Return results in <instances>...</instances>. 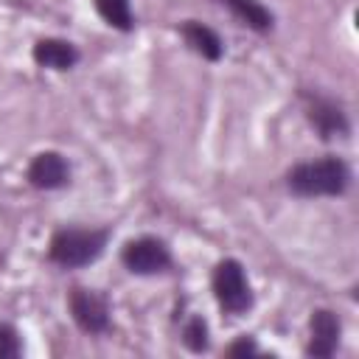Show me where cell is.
Instances as JSON below:
<instances>
[{
	"instance_id": "1",
	"label": "cell",
	"mask_w": 359,
	"mask_h": 359,
	"mask_svg": "<svg viewBox=\"0 0 359 359\" xmlns=\"http://www.w3.org/2000/svg\"><path fill=\"white\" fill-rule=\"evenodd\" d=\"M351 182H353V171L339 154H323L317 160L294 163L283 174L286 191L297 199H323V196L334 199L348 194Z\"/></svg>"
},
{
	"instance_id": "2",
	"label": "cell",
	"mask_w": 359,
	"mask_h": 359,
	"mask_svg": "<svg viewBox=\"0 0 359 359\" xmlns=\"http://www.w3.org/2000/svg\"><path fill=\"white\" fill-rule=\"evenodd\" d=\"M109 236V227H59L48 241V261L62 269H84L107 252Z\"/></svg>"
},
{
	"instance_id": "3",
	"label": "cell",
	"mask_w": 359,
	"mask_h": 359,
	"mask_svg": "<svg viewBox=\"0 0 359 359\" xmlns=\"http://www.w3.org/2000/svg\"><path fill=\"white\" fill-rule=\"evenodd\" d=\"M210 292L222 314L241 317L255 306V292L238 258H222L210 269Z\"/></svg>"
},
{
	"instance_id": "4",
	"label": "cell",
	"mask_w": 359,
	"mask_h": 359,
	"mask_svg": "<svg viewBox=\"0 0 359 359\" xmlns=\"http://www.w3.org/2000/svg\"><path fill=\"white\" fill-rule=\"evenodd\" d=\"M118 258H121V266L137 278H151V275L168 272L174 266V252H171L168 241L160 236H149V233L123 241Z\"/></svg>"
},
{
	"instance_id": "5",
	"label": "cell",
	"mask_w": 359,
	"mask_h": 359,
	"mask_svg": "<svg viewBox=\"0 0 359 359\" xmlns=\"http://www.w3.org/2000/svg\"><path fill=\"white\" fill-rule=\"evenodd\" d=\"M67 311L70 320L81 334L101 337L112 328V303L101 289L90 286H70L67 289Z\"/></svg>"
},
{
	"instance_id": "6",
	"label": "cell",
	"mask_w": 359,
	"mask_h": 359,
	"mask_svg": "<svg viewBox=\"0 0 359 359\" xmlns=\"http://www.w3.org/2000/svg\"><path fill=\"white\" fill-rule=\"evenodd\" d=\"M300 98H303L306 121L320 135V140L328 143V140H337V137H348L351 135V118H348L345 107L337 98L323 95L317 90H306V93H300Z\"/></svg>"
},
{
	"instance_id": "7",
	"label": "cell",
	"mask_w": 359,
	"mask_h": 359,
	"mask_svg": "<svg viewBox=\"0 0 359 359\" xmlns=\"http://www.w3.org/2000/svg\"><path fill=\"white\" fill-rule=\"evenodd\" d=\"M70 180H73V165L56 149L36 151L25 168V182L34 191H62L70 185Z\"/></svg>"
},
{
	"instance_id": "8",
	"label": "cell",
	"mask_w": 359,
	"mask_h": 359,
	"mask_svg": "<svg viewBox=\"0 0 359 359\" xmlns=\"http://www.w3.org/2000/svg\"><path fill=\"white\" fill-rule=\"evenodd\" d=\"M342 342V320L337 311L320 306L309 317V342H306V356L314 359H328L337 353Z\"/></svg>"
},
{
	"instance_id": "9",
	"label": "cell",
	"mask_w": 359,
	"mask_h": 359,
	"mask_svg": "<svg viewBox=\"0 0 359 359\" xmlns=\"http://www.w3.org/2000/svg\"><path fill=\"white\" fill-rule=\"evenodd\" d=\"M31 59L36 67L42 70H56V73H65V70H73L79 62H81V50L76 48V42L70 39H62V36H42L31 45Z\"/></svg>"
},
{
	"instance_id": "10",
	"label": "cell",
	"mask_w": 359,
	"mask_h": 359,
	"mask_svg": "<svg viewBox=\"0 0 359 359\" xmlns=\"http://www.w3.org/2000/svg\"><path fill=\"white\" fill-rule=\"evenodd\" d=\"M177 31H180L182 42L188 45V50L202 56L205 62H222L224 59V39L219 36L216 28H210L199 20H182L177 25Z\"/></svg>"
},
{
	"instance_id": "11",
	"label": "cell",
	"mask_w": 359,
	"mask_h": 359,
	"mask_svg": "<svg viewBox=\"0 0 359 359\" xmlns=\"http://www.w3.org/2000/svg\"><path fill=\"white\" fill-rule=\"evenodd\" d=\"M216 3L224 6L244 28H250L255 34H269L275 28V14L261 0H216Z\"/></svg>"
},
{
	"instance_id": "12",
	"label": "cell",
	"mask_w": 359,
	"mask_h": 359,
	"mask_svg": "<svg viewBox=\"0 0 359 359\" xmlns=\"http://www.w3.org/2000/svg\"><path fill=\"white\" fill-rule=\"evenodd\" d=\"M95 6V14L115 31L121 34H132L137 20H135V11H132V0H93Z\"/></svg>"
},
{
	"instance_id": "13",
	"label": "cell",
	"mask_w": 359,
	"mask_h": 359,
	"mask_svg": "<svg viewBox=\"0 0 359 359\" xmlns=\"http://www.w3.org/2000/svg\"><path fill=\"white\" fill-rule=\"evenodd\" d=\"M180 339L191 353H208L210 351V325H208V320L202 314H191L182 323Z\"/></svg>"
},
{
	"instance_id": "14",
	"label": "cell",
	"mask_w": 359,
	"mask_h": 359,
	"mask_svg": "<svg viewBox=\"0 0 359 359\" xmlns=\"http://www.w3.org/2000/svg\"><path fill=\"white\" fill-rule=\"evenodd\" d=\"M22 356V339H20V331L0 320V359H17Z\"/></svg>"
},
{
	"instance_id": "15",
	"label": "cell",
	"mask_w": 359,
	"mask_h": 359,
	"mask_svg": "<svg viewBox=\"0 0 359 359\" xmlns=\"http://www.w3.org/2000/svg\"><path fill=\"white\" fill-rule=\"evenodd\" d=\"M224 353L233 356V359H250V356H261V345L252 334H241L224 348Z\"/></svg>"
}]
</instances>
